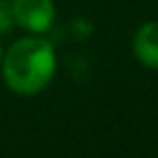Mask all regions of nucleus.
<instances>
[{"instance_id":"obj_1","label":"nucleus","mask_w":158,"mask_h":158,"mask_svg":"<svg viewBox=\"0 0 158 158\" xmlns=\"http://www.w3.org/2000/svg\"><path fill=\"white\" fill-rule=\"evenodd\" d=\"M0 72L13 93L24 98L39 95L56 74L54 46L44 37H22L2 54Z\"/></svg>"},{"instance_id":"obj_4","label":"nucleus","mask_w":158,"mask_h":158,"mask_svg":"<svg viewBox=\"0 0 158 158\" xmlns=\"http://www.w3.org/2000/svg\"><path fill=\"white\" fill-rule=\"evenodd\" d=\"M13 26H15V20H13L11 0H0V35L11 33Z\"/></svg>"},{"instance_id":"obj_3","label":"nucleus","mask_w":158,"mask_h":158,"mask_svg":"<svg viewBox=\"0 0 158 158\" xmlns=\"http://www.w3.org/2000/svg\"><path fill=\"white\" fill-rule=\"evenodd\" d=\"M132 52L147 69H158V20L145 22L132 37Z\"/></svg>"},{"instance_id":"obj_5","label":"nucleus","mask_w":158,"mask_h":158,"mask_svg":"<svg viewBox=\"0 0 158 158\" xmlns=\"http://www.w3.org/2000/svg\"><path fill=\"white\" fill-rule=\"evenodd\" d=\"M72 28H74V35H76L78 39H85V37H89V35H91L93 24H91L87 18H76V22L72 24Z\"/></svg>"},{"instance_id":"obj_6","label":"nucleus","mask_w":158,"mask_h":158,"mask_svg":"<svg viewBox=\"0 0 158 158\" xmlns=\"http://www.w3.org/2000/svg\"><path fill=\"white\" fill-rule=\"evenodd\" d=\"M2 54H5V50H2V44H0V63H2Z\"/></svg>"},{"instance_id":"obj_2","label":"nucleus","mask_w":158,"mask_h":158,"mask_svg":"<svg viewBox=\"0 0 158 158\" xmlns=\"http://www.w3.org/2000/svg\"><path fill=\"white\" fill-rule=\"evenodd\" d=\"M13 20L31 35H44L56 20L54 0H11Z\"/></svg>"}]
</instances>
